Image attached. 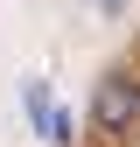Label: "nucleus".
<instances>
[{
  "label": "nucleus",
  "mask_w": 140,
  "mask_h": 147,
  "mask_svg": "<svg viewBox=\"0 0 140 147\" xmlns=\"http://www.w3.org/2000/svg\"><path fill=\"white\" fill-rule=\"evenodd\" d=\"M91 133H98V140H112V147L140 140V70H105V77H98Z\"/></svg>",
  "instance_id": "f257e3e1"
},
{
  "label": "nucleus",
  "mask_w": 140,
  "mask_h": 147,
  "mask_svg": "<svg viewBox=\"0 0 140 147\" xmlns=\"http://www.w3.org/2000/svg\"><path fill=\"white\" fill-rule=\"evenodd\" d=\"M98 7H105V14H119V7H126V0H98Z\"/></svg>",
  "instance_id": "f03ea898"
}]
</instances>
